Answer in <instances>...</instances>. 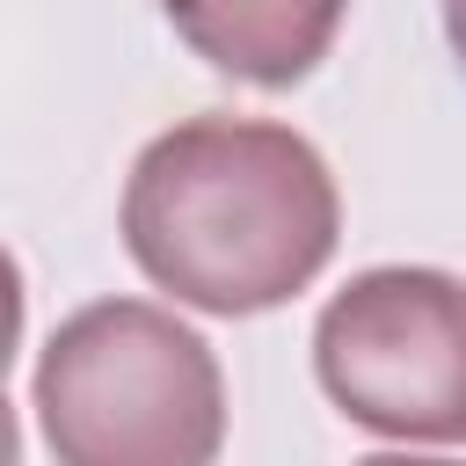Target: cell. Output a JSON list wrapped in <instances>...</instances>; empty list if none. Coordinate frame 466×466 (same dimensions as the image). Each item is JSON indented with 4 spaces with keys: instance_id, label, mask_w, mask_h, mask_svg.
Here are the masks:
<instances>
[{
    "instance_id": "cell-1",
    "label": "cell",
    "mask_w": 466,
    "mask_h": 466,
    "mask_svg": "<svg viewBox=\"0 0 466 466\" xmlns=\"http://www.w3.org/2000/svg\"><path fill=\"white\" fill-rule=\"evenodd\" d=\"M124 248L153 284L204 313L284 306L335 255L328 160L284 124L189 116L138 153Z\"/></svg>"
},
{
    "instance_id": "cell-2",
    "label": "cell",
    "mask_w": 466,
    "mask_h": 466,
    "mask_svg": "<svg viewBox=\"0 0 466 466\" xmlns=\"http://www.w3.org/2000/svg\"><path fill=\"white\" fill-rule=\"evenodd\" d=\"M36 415L58 466H211L226 437L211 350L138 299H102L51 335Z\"/></svg>"
},
{
    "instance_id": "cell-3",
    "label": "cell",
    "mask_w": 466,
    "mask_h": 466,
    "mask_svg": "<svg viewBox=\"0 0 466 466\" xmlns=\"http://www.w3.org/2000/svg\"><path fill=\"white\" fill-rule=\"evenodd\" d=\"M313 364L335 408L379 437H466V284L444 269H364L328 299Z\"/></svg>"
},
{
    "instance_id": "cell-4",
    "label": "cell",
    "mask_w": 466,
    "mask_h": 466,
    "mask_svg": "<svg viewBox=\"0 0 466 466\" xmlns=\"http://www.w3.org/2000/svg\"><path fill=\"white\" fill-rule=\"evenodd\" d=\"M167 22L218 73L255 87H291L328 51L342 0H167Z\"/></svg>"
},
{
    "instance_id": "cell-5",
    "label": "cell",
    "mask_w": 466,
    "mask_h": 466,
    "mask_svg": "<svg viewBox=\"0 0 466 466\" xmlns=\"http://www.w3.org/2000/svg\"><path fill=\"white\" fill-rule=\"evenodd\" d=\"M444 29H451V51L466 66V0H444Z\"/></svg>"
},
{
    "instance_id": "cell-6",
    "label": "cell",
    "mask_w": 466,
    "mask_h": 466,
    "mask_svg": "<svg viewBox=\"0 0 466 466\" xmlns=\"http://www.w3.org/2000/svg\"><path fill=\"white\" fill-rule=\"evenodd\" d=\"M364 466H451V459H393L386 451V459H364Z\"/></svg>"
}]
</instances>
